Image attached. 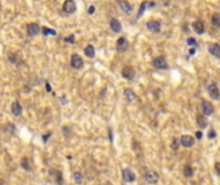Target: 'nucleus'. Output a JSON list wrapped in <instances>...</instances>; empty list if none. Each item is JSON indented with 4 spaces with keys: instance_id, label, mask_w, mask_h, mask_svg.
<instances>
[{
    "instance_id": "38",
    "label": "nucleus",
    "mask_w": 220,
    "mask_h": 185,
    "mask_svg": "<svg viewBox=\"0 0 220 185\" xmlns=\"http://www.w3.org/2000/svg\"><path fill=\"white\" fill-rule=\"evenodd\" d=\"M94 10H95V8H94V5H90V7H89V14H93L94 13Z\"/></svg>"
},
{
    "instance_id": "8",
    "label": "nucleus",
    "mask_w": 220,
    "mask_h": 185,
    "mask_svg": "<svg viewBox=\"0 0 220 185\" xmlns=\"http://www.w3.org/2000/svg\"><path fill=\"white\" fill-rule=\"evenodd\" d=\"M122 76H124L126 80H133V79L135 77V71H134V68H133L131 66H126V67H124V70H122Z\"/></svg>"
},
{
    "instance_id": "20",
    "label": "nucleus",
    "mask_w": 220,
    "mask_h": 185,
    "mask_svg": "<svg viewBox=\"0 0 220 185\" xmlns=\"http://www.w3.org/2000/svg\"><path fill=\"white\" fill-rule=\"evenodd\" d=\"M84 53L88 58H94V55H95V49H94L93 45H86Z\"/></svg>"
},
{
    "instance_id": "24",
    "label": "nucleus",
    "mask_w": 220,
    "mask_h": 185,
    "mask_svg": "<svg viewBox=\"0 0 220 185\" xmlns=\"http://www.w3.org/2000/svg\"><path fill=\"white\" fill-rule=\"evenodd\" d=\"M3 130H4L5 133L10 134V135H13V134L16 133V127H14V125H13V124H7L4 127H3Z\"/></svg>"
},
{
    "instance_id": "16",
    "label": "nucleus",
    "mask_w": 220,
    "mask_h": 185,
    "mask_svg": "<svg viewBox=\"0 0 220 185\" xmlns=\"http://www.w3.org/2000/svg\"><path fill=\"white\" fill-rule=\"evenodd\" d=\"M209 52H210V54H212L214 57L219 58L220 57V46H219V44H211V45L209 46Z\"/></svg>"
},
{
    "instance_id": "6",
    "label": "nucleus",
    "mask_w": 220,
    "mask_h": 185,
    "mask_svg": "<svg viewBox=\"0 0 220 185\" xmlns=\"http://www.w3.org/2000/svg\"><path fill=\"white\" fill-rule=\"evenodd\" d=\"M63 10L68 14H72L76 12V3L73 0H66L63 3Z\"/></svg>"
},
{
    "instance_id": "40",
    "label": "nucleus",
    "mask_w": 220,
    "mask_h": 185,
    "mask_svg": "<svg viewBox=\"0 0 220 185\" xmlns=\"http://www.w3.org/2000/svg\"><path fill=\"white\" fill-rule=\"evenodd\" d=\"M194 53H196V49H191V50H189V54H191V55H193Z\"/></svg>"
},
{
    "instance_id": "7",
    "label": "nucleus",
    "mask_w": 220,
    "mask_h": 185,
    "mask_svg": "<svg viewBox=\"0 0 220 185\" xmlns=\"http://www.w3.org/2000/svg\"><path fill=\"white\" fill-rule=\"evenodd\" d=\"M180 144L185 148H191L194 145V139H193V136H191V135H183L182 138H180Z\"/></svg>"
},
{
    "instance_id": "5",
    "label": "nucleus",
    "mask_w": 220,
    "mask_h": 185,
    "mask_svg": "<svg viewBox=\"0 0 220 185\" xmlns=\"http://www.w3.org/2000/svg\"><path fill=\"white\" fill-rule=\"evenodd\" d=\"M207 90H209V94H210V97L212 98V99H215V100L219 99L220 92H219V89H218L216 82H211L209 85V88H207Z\"/></svg>"
},
{
    "instance_id": "32",
    "label": "nucleus",
    "mask_w": 220,
    "mask_h": 185,
    "mask_svg": "<svg viewBox=\"0 0 220 185\" xmlns=\"http://www.w3.org/2000/svg\"><path fill=\"white\" fill-rule=\"evenodd\" d=\"M207 138L209 139H215L216 138V131L215 130H210L209 134H207Z\"/></svg>"
},
{
    "instance_id": "3",
    "label": "nucleus",
    "mask_w": 220,
    "mask_h": 185,
    "mask_svg": "<svg viewBox=\"0 0 220 185\" xmlns=\"http://www.w3.org/2000/svg\"><path fill=\"white\" fill-rule=\"evenodd\" d=\"M71 66L75 70H80L84 66V61L79 54H72V57H71Z\"/></svg>"
},
{
    "instance_id": "22",
    "label": "nucleus",
    "mask_w": 220,
    "mask_h": 185,
    "mask_svg": "<svg viewBox=\"0 0 220 185\" xmlns=\"http://www.w3.org/2000/svg\"><path fill=\"white\" fill-rule=\"evenodd\" d=\"M197 125L201 127V129H205L207 126V120L205 118L203 115H198L197 116Z\"/></svg>"
},
{
    "instance_id": "36",
    "label": "nucleus",
    "mask_w": 220,
    "mask_h": 185,
    "mask_svg": "<svg viewBox=\"0 0 220 185\" xmlns=\"http://www.w3.org/2000/svg\"><path fill=\"white\" fill-rule=\"evenodd\" d=\"M50 136H52V133H48V134H46V135H44V136H43V140L46 143V140H48V139L50 138Z\"/></svg>"
},
{
    "instance_id": "34",
    "label": "nucleus",
    "mask_w": 220,
    "mask_h": 185,
    "mask_svg": "<svg viewBox=\"0 0 220 185\" xmlns=\"http://www.w3.org/2000/svg\"><path fill=\"white\" fill-rule=\"evenodd\" d=\"M215 171H216V174L218 175H220V163L219 162L215 163Z\"/></svg>"
},
{
    "instance_id": "33",
    "label": "nucleus",
    "mask_w": 220,
    "mask_h": 185,
    "mask_svg": "<svg viewBox=\"0 0 220 185\" xmlns=\"http://www.w3.org/2000/svg\"><path fill=\"white\" fill-rule=\"evenodd\" d=\"M9 61H10V63H17V55L16 54H10L9 55Z\"/></svg>"
},
{
    "instance_id": "2",
    "label": "nucleus",
    "mask_w": 220,
    "mask_h": 185,
    "mask_svg": "<svg viewBox=\"0 0 220 185\" xmlns=\"http://www.w3.org/2000/svg\"><path fill=\"white\" fill-rule=\"evenodd\" d=\"M153 66L157 70H167V62H166L165 57H157L153 59Z\"/></svg>"
},
{
    "instance_id": "14",
    "label": "nucleus",
    "mask_w": 220,
    "mask_h": 185,
    "mask_svg": "<svg viewBox=\"0 0 220 185\" xmlns=\"http://www.w3.org/2000/svg\"><path fill=\"white\" fill-rule=\"evenodd\" d=\"M147 27L152 32H160V30H161V23H160L158 21H149V22L147 23Z\"/></svg>"
},
{
    "instance_id": "28",
    "label": "nucleus",
    "mask_w": 220,
    "mask_h": 185,
    "mask_svg": "<svg viewBox=\"0 0 220 185\" xmlns=\"http://www.w3.org/2000/svg\"><path fill=\"white\" fill-rule=\"evenodd\" d=\"M73 180H75L77 184L81 183L82 181V174L81 172H75V174H73Z\"/></svg>"
},
{
    "instance_id": "21",
    "label": "nucleus",
    "mask_w": 220,
    "mask_h": 185,
    "mask_svg": "<svg viewBox=\"0 0 220 185\" xmlns=\"http://www.w3.org/2000/svg\"><path fill=\"white\" fill-rule=\"evenodd\" d=\"M153 3H149V1H147V0H145V1H143L140 4V8H139V13H138V17H140L142 14L144 13L145 12V8H148V7H153Z\"/></svg>"
},
{
    "instance_id": "18",
    "label": "nucleus",
    "mask_w": 220,
    "mask_h": 185,
    "mask_svg": "<svg viewBox=\"0 0 220 185\" xmlns=\"http://www.w3.org/2000/svg\"><path fill=\"white\" fill-rule=\"evenodd\" d=\"M21 166H22V168L25 170V171H32V166H31V161H30V158L25 157L21 159Z\"/></svg>"
},
{
    "instance_id": "25",
    "label": "nucleus",
    "mask_w": 220,
    "mask_h": 185,
    "mask_svg": "<svg viewBox=\"0 0 220 185\" xmlns=\"http://www.w3.org/2000/svg\"><path fill=\"white\" fill-rule=\"evenodd\" d=\"M124 92H125V97L127 98V100H134L136 98V95L134 94V91H133L131 89H126Z\"/></svg>"
},
{
    "instance_id": "1",
    "label": "nucleus",
    "mask_w": 220,
    "mask_h": 185,
    "mask_svg": "<svg viewBox=\"0 0 220 185\" xmlns=\"http://www.w3.org/2000/svg\"><path fill=\"white\" fill-rule=\"evenodd\" d=\"M144 179H145V181H147V183H149V184H156V183H158L160 175L157 174L156 171L148 170V171L144 174Z\"/></svg>"
},
{
    "instance_id": "39",
    "label": "nucleus",
    "mask_w": 220,
    "mask_h": 185,
    "mask_svg": "<svg viewBox=\"0 0 220 185\" xmlns=\"http://www.w3.org/2000/svg\"><path fill=\"white\" fill-rule=\"evenodd\" d=\"M45 88H46V90H48V91H52V89H50V85H49L48 82H45Z\"/></svg>"
},
{
    "instance_id": "41",
    "label": "nucleus",
    "mask_w": 220,
    "mask_h": 185,
    "mask_svg": "<svg viewBox=\"0 0 220 185\" xmlns=\"http://www.w3.org/2000/svg\"><path fill=\"white\" fill-rule=\"evenodd\" d=\"M0 185H4V181L3 180H0Z\"/></svg>"
},
{
    "instance_id": "9",
    "label": "nucleus",
    "mask_w": 220,
    "mask_h": 185,
    "mask_svg": "<svg viewBox=\"0 0 220 185\" xmlns=\"http://www.w3.org/2000/svg\"><path fill=\"white\" fill-rule=\"evenodd\" d=\"M49 174H50V176H52L53 179H54V181H55V184H57V185H62V184H63V179H62L61 171L52 168V170L49 171Z\"/></svg>"
},
{
    "instance_id": "30",
    "label": "nucleus",
    "mask_w": 220,
    "mask_h": 185,
    "mask_svg": "<svg viewBox=\"0 0 220 185\" xmlns=\"http://www.w3.org/2000/svg\"><path fill=\"white\" fill-rule=\"evenodd\" d=\"M187 44H188V45H193V46L198 48V44H197V41H196V39H193V37H189L188 40H187Z\"/></svg>"
},
{
    "instance_id": "10",
    "label": "nucleus",
    "mask_w": 220,
    "mask_h": 185,
    "mask_svg": "<svg viewBox=\"0 0 220 185\" xmlns=\"http://www.w3.org/2000/svg\"><path fill=\"white\" fill-rule=\"evenodd\" d=\"M40 32V27L37 23H28L27 25V34L30 36H36Z\"/></svg>"
},
{
    "instance_id": "29",
    "label": "nucleus",
    "mask_w": 220,
    "mask_h": 185,
    "mask_svg": "<svg viewBox=\"0 0 220 185\" xmlns=\"http://www.w3.org/2000/svg\"><path fill=\"white\" fill-rule=\"evenodd\" d=\"M171 148L174 149V150H178V149H179V139H176V138H174V139H172Z\"/></svg>"
},
{
    "instance_id": "35",
    "label": "nucleus",
    "mask_w": 220,
    "mask_h": 185,
    "mask_svg": "<svg viewBox=\"0 0 220 185\" xmlns=\"http://www.w3.org/2000/svg\"><path fill=\"white\" fill-rule=\"evenodd\" d=\"M63 133H64V136H70V129L68 127H63Z\"/></svg>"
},
{
    "instance_id": "13",
    "label": "nucleus",
    "mask_w": 220,
    "mask_h": 185,
    "mask_svg": "<svg viewBox=\"0 0 220 185\" xmlns=\"http://www.w3.org/2000/svg\"><path fill=\"white\" fill-rule=\"evenodd\" d=\"M117 3H118L120 8L125 12V13H127V14L131 13V10H133V5L130 4V3H127L126 0H117Z\"/></svg>"
},
{
    "instance_id": "17",
    "label": "nucleus",
    "mask_w": 220,
    "mask_h": 185,
    "mask_svg": "<svg viewBox=\"0 0 220 185\" xmlns=\"http://www.w3.org/2000/svg\"><path fill=\"white\" fill-rule=\"evenodd\" d=\"M109 26H111L112 31H115V32H120L121 30H122V26H121L120 21H117L116 18L111 19V22H109Z\"/></svg>"
},
{
    "instance_id": "23",
    "label": "nucleus",
    "mask_w": 220,
    "mask_h": 185,
    "mask_svg": "<svg viewBox=\"0 0 220 185\" xmlns=\"http://www.w3.org/2000/svg\"><path fill=\"white\" fill-rule=\"evenodd\" d=\"M184 176L185 177H192L193 174H194V171H193V167L191 165H187L185 167H184Z\"/></svg>"
},
{
    "instance_id": "4",
    "label": "nucleus",
    "mask_w": 220,
    "mask_h": 185,
    "mask_svg": "<svg viewBox=\"0 0 220 185\" xmlns=\"http://www.w3.org/2000/svg\"><path fill=\"white\" fill-rule=\"evenodd\" d=\"M122 179L125 183H133V181H135L136 176L130 168H124L122 170Z\"/></svg>"
},
{
    "instance_id": "15",
    "label": "nucleus",
    "mask_w": 220,
    "mask_h": 185,
    "mask_svg": "<svg viewBox=\"0 0 220 185\" xmlns=\"http://www.w3.org/2000/svg\"><path fill=\"white\" fill-rule=\"evenodd\" d=\"M193 30H194V31L197 32L198 35L203 34V32H205V25H203V22H202V21H196V22L193 23Z\"/></svg>"
},
{
    "instance_id": "27",
    "label": "nucleus",
    "mask_w": 220,
    "mask_h": 185,
    "mask_svg": "<svg viewBox=\"0 0 220 185\" xmlns=\"http://www.w3.org/2000/svg\"><path fill=\"white\" fill-rule=\"evenodd\" d=\"M212 25L215 26V27H219L220 26V16L218 13H215L212 16Z\"/></svg>"
},
{
    "instance_id": "12",
    "label": "nucleus",
    "mask_w": 220,
    "mask_h": 185,
    "mask_svg": "<svg viewBox=\"0 0 220 185\" xmlns=\"http://www.w3.org/2000/svg\"><path fill=\"white\" fill-rule=\"evenodd\" d=\"M201 108H202V112H203L205 116H211L214 113V106L209 102H202Z\"/></svg>"
},
{
    "instance_id": "31",
    "label": "nucleus",
    "mask_w": 220,
    "mask_h": 185,
    "mask_svg": "<svg viewBox=\"0 0 220 185\" xmlns=\"http://www.w3.org/2000/svg\"><path fill=\"white\" fill-rule=\"evenodd\" d=\"M64 41L68 43V44H73L75 43V35H70V36L64 37Z\"/></svg>"
},
{
    "instance_id": "19",
    "label": "nucleus",
    "mask_w": 220,
    "mask_h": 185,
    "mask_svg": "<svg viewBox=\"0 0 220 185\" xmlns=\"http://www.w3.org/2000/svg\"><path fill=\"white\" fill-rule=\"evenodd\" d=\"M12 113L14 116H19L22 113V106L19 104V102H13V104H12Z\"/></svg>"
},
{
    "instance_id": "11",
    "label": "nucleus",
    "mask_w": 220,
    "mask_h": 185,
    "mask_svg": "<svg viewBox=\"0 0 220 185\" xmlns=\"http://www.w3.org/2000/svg\"><path fill=\"white\" fill-rule=\"evenodd\" d=\"M127 46H129V43H127V40L125 37H120L117 40V44H116V48H117V50L120 53H124L125 50L127 49Z\"/></svg>"
},
{
    "instance_id": "26",
    "label": "nucleus",
    "mask_w": 220,
    "mask_h": 185,
    "mask_svg": "<svg viewBox=\"0 0 220 185\" xmlns=\"http://www.w3.org/2000/svg\"><path fill=\"white\" fill-rule=\"evenodd\" d=\"M41 32H43V35H57V31H54V30H52V28H49V27H43L41 28Z\"/></svg>"
},
{
    "instance_id": "37",
    "label": "nucleus",
    "mask_w": 220,
    "mask_h": 185,
    "mask_svg": "<svg viewBox=\"0 0 220 185\" xmlns=\"http://www.w3.org/2000/svg\"><path fill=\"white\" fill-rule=\"evenodd\" d=\"M196 138H197L198 140L202 139V131H197V133H196Z\"/></svg>"
}]
</instances>
